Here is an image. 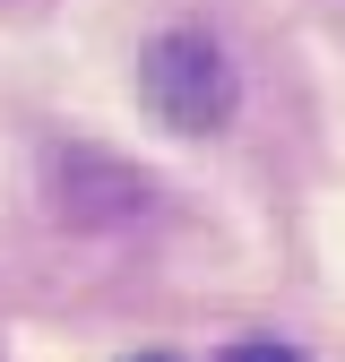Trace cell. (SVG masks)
I'll return each mask as SVG.
<instances>
[{
	"label": "cell",
	"instance_id": "obj_3",
	"mask_svg": "<svg viewBox=\"0 0 345 362\" xmlns=\"http://www.w3.org/2000/svg\"><path fill=\"white\" fill-rule=\"evenodd\" d=\"M139 362H172V354H139Z\"/></svg>",
	"mask_w": 345,
	"mask_h": 362
},
{
	"label": "cell",
	"instance_id": "obj_2",
	"mask_svg": "<svg viewBox=\"0 0 345 362\" xmlns=\"http://www.w3.org/2000/svg\"><path fill=\"white\" fill-rule=\"evenodd\" d=\"M225 362H302V354L276 345V337H242V345H225Z\"/></svg>",
	"mask_w": 345,
	"mask_h": 362
},
{
	"label": "cell",
	"instance_id": "obj_1",
	"mask_svg": "<svg viewBox=\"0 0 345 362\" xmlns=\"http://www.w3.org/2000/svg\"><path fill=\"white\" fill-rule=\"evenodd\" d=\"M139 86H147V104L182 129V139H207V129H225L233 104H242V86H233V61L216 52L207 35H156L147 43V61H139Z\"/></svg>",
	"mask_w": 345,
	"mask_h": 362
}]
</instances>
